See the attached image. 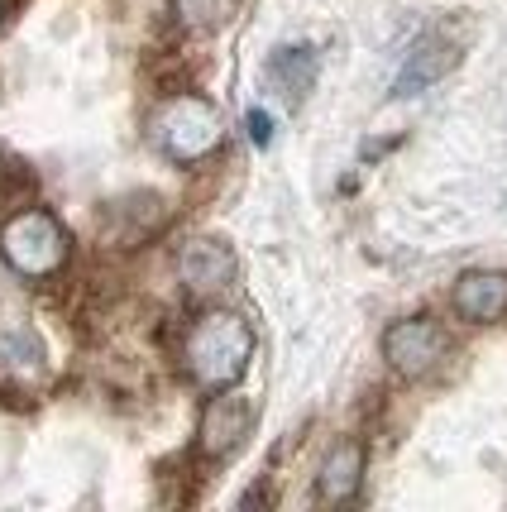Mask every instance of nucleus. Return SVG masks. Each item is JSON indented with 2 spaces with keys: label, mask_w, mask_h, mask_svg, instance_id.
I'll return each mask as SVG.
<instances>
[{
  "label": "nucleus",
  "mask_w": 507,
  "mask_h": 512,
  "mask_svg": "<svg viewBox=\"0 0 507 512\" xmlns=\"http://www.w3.org/2000/svg\"><path fill=\"white\" fill-rule=\"evenodd\" d=\"M445 350H450V335H445V326L431 321V316L393 321L388 335H383V359L393 364L402 379H426L445 359Z\"/></svg>",
  "instance_id": "obj_4"
},
{
  "label": "nucleus",
  "mask_w": 507,
  "mask_h": 512,
  "mask_svg": "<svg viewBox=\"0 0 507 512\" xmlns=\"http://www.w3.org/2000/svg\"><path fill=\"white\" fill-rule=\"evenodd\" d=\"M0 187H5V158H0Z\"/></svg>",
  "instance_id": "obj_13"
},
{
  "label": "nucleus",
  "mask_w": 507,
  "mask_h": 512,
  "mask_svg": "<svg viewBox=\"0 0 507 512\" xmlns=\"http://www.w3.org/2000/svg\"><path fill=\"white\" fill-rule=\"evenodd\" d=\"M450 67H455V48L445 44L441 34H426V39L407 53V63H402V72H397V82H393V96L397 101H402V96H421L431 82H441Z\"/></svg>",
  "instance_id": "obj_8"
},
{
  "label": "nucleus",
  "mask_w": 507,
  "mask_h": 512,
  "mask_svg": "<svg viewBox=\"0 0 507 512\" xmlns=\"http://www.w3.org/2000/svg\"><path fill=\"white\" fill-rule=\"evenodd\" d=\"M177 273H182L187 292H201V297H206V292H221V288H230V278H235V249L225 245V240L201 235L192 245H182Z\"/></svg>",
  "instance_id": "obj_6"
},
{
  "label": "nucleus",
  "mask_w": 507,
  "mask_h": 512,
  "mask_svg": "<svg viewBox=\"0 0 507 512\" xmlns=\"http://www.w3.org/2000/svg\"><path fill=\"white\" fill-rule=\"evenodd\" d=\"M0 20H5V0H0Z\"/></svg>",
  "instance_id": "obj_14"
},
{
  "label": "nucleus",
  "mask_w": 507,
  "mask_h": 512,
  "mask_svg": "<svg viewBox=\"0 0 507 512\" xmlns=\"http://www.w3.org/2000/svg\"><path fill=\"white\" fill-rule=\"evenodd\" d=\"M249 426H254V407L221 388L216 398L206 402V412H201V426H197L201 455H211V460L235 455L244 446V436H249Z\"/></svg>",
  "instance_id": "obj_5"
},
{
  "label": "nucleus",
  "mask_w": 507,
  "mask_h": 512,
  "mask_svg": "<svg viewBox=\"0 0 507 512\" xmlns=\"http://www.w3.org/2000/svg\"><path fill=\"white\" fill-rule=\"evenodd\" d=\"M177 20L187 29H221L230 15H235V0H173Z\"/></svg>",
  "instance_id": "obj_11"
},
{
  "label": "nucleus",
  "mask_w": 507,
  "mask_h": 512,
  "mask_svg": "<svg viewBox=\"0 0 507 512\" xmlns=\"http://www.w3.org/2000/svg\"><path fill=\"white\" fill-rule=\"evenodd\" d=\"M364 484V446L359 441H340L331 446L326 465L316 474V498L321 503H350L354 493Z\"/></svg>",
  "instance_id": "obj_9"
},
{
  "label": "nucleus",
  "mask_w": 507,
  "mask_h": 512,
  "mask_svg": "<svg viewBox=\"0 0 507 512\" xmlns=\"http://www.w3.org/2000/svg\"><path fill=\"white\" fill-rule=\"evenodd\" d=\"M154 139L158 149L177 158V163H201L225 144V120L206 96L182 91V96H168L154 111Z\"/></svg>",
  "instance_id": "obj_2"
},
{
  "label": "nucleus",
  "mask_w": 507,
  "mask_h": 512,
  "mask_svg": "<svg viewBox=\"0 0 507 512\" xmlns=\"http://www.w3.org/2000/svg\"><path fill=\"white\" fill-rule=\"evenodd\" d=\"M450 307H455L464 321H474V326L507 316V273H498V268L464 273L460 283H455V292H450Z\"/></svg>",
  "instance_id": "obj_7"
},
{
  "label": "nucleus",
  "mask_w": 507,
  "mask_h": 512,
  "mask_svg": "<svg viewBox=\"0 0 507 512\" xmlns=\"http://www.w3.org/2000/svg\"><path fill=\"white\" fill-rule=\"evenodd\" d=\"M268 87L287 101H302L316 87V53L311 48H278L268 58Z\"/></svg>",
  "instance_id": "obj_10"
},
{
  "label": "nucleus",
  "mask_w": 507,
  "mask_h": 512,
  "mask_svg": "<svg viewBox=\"0 0 507 512\" xmlns=\"http://www.w3.org/2000/svg\"><path fill=\"white\" fill-rule=\"evenodd\" d=\"M254 359V331L240 312H225V307H211L201 312L192 326H187V340H182V364L197 388L206 393H221V388H235L244 379Z\"/></svg>",
  "instance_id": "obj_1"
},
{
  "label": "nucleus",
  "mask_w": 507,
  "mask_h": 512,
  "mask_svg": "<svg viewBox=\"0 0 507 512\" xmlns=\"http://www.w3.org/2000/svg\"><path fill=\"white\" fill-rule=\"evenodd\" d=\"M244 125H249V139H254L259 149H264V144H273V120H268V111H249V120H244Z\"/></svg>",
  "instance_id": "obj_12"
},
{
  "label": "nucleus",
  "mask_w": 507,
  "mask_h": 512,
  "mask_svg": "<svg viewBox=\"0 0 507 512\" xmlns=\"http://www.w3.org/2000/svg\"><path fill=\"white\" fill-rule=\"evenodd\" d=\"M0 259L20 278H53L67 264V230L44 206H24L0 225Z\"/></svg>",
  "instance_id": "obj_3"
}]
</instances>
